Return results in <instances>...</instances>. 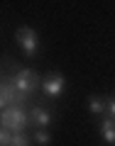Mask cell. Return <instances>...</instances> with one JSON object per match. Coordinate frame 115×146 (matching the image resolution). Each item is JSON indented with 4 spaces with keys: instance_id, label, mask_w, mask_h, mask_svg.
<instances>
[{
    "instance_id": "obj_5",
    "label": "cell",
    "mask_w": 115,
    "mask_h": 146,
    "mask_svg": "<svg viewBox=\"0 0 115 146\" xmlns=\"http://www.w3.org/2000/svg\"><path fill=\"white\" fill-rule=\"evenodd\" d=\"M64 85H66V80H64L61 73H49L47 78L42 80V90H44L47 98H59L64 93Z\"/></svg>"
},
{
    "instance_id": "obj_1",
    "label": "cell",
    "mask_w": 115,
    "mask_h": 146,
    "mask_svg": "<svg viewBox=\"0 0 115 146\" xmlns=\"http://www.w3.org/2000/svg\"><path fill=\"white\" fill-rule=\"evenodd\" d=\"M27 122H30V117H27L25 107H12L10 105V107H5L0 112V124L10 131H22L27 127Z\"/></svg>"
},
{
    "instance_id": "obj_8",
    "label": "cell",
    "mask_w": 115,
    "mask_h": 146,
    "mask_svg": "<svg viewBox=\"0 0 115 146\" xmlns=\"http://www.w3.org/2000/svg\"><path fill=\"white\" fill-rule=\"evenodd\" d=\"M88 110L93 112V115H105V100L91 98V100H88Z\"/></svg>"
},
{
    "instance_id": "obj_11",
    "label": "cell",
    "mask_w": 115,
    "mask_h": 146,
    "mask_svg": "<svg viewBox=\"0 0 115 146\" xmlns=\"http://www.w3.org/2000/svg\"><path fill=\"white\" fill-rule=\"evenodd\" d=\"M34 139H37V144L47 146L49 141H52V136H49V131H44V129H37V131H34Z\"/></svg>"
},
{
    "instance_id": "obj_10",
    "label": "cell",
    "mask_w": 115,
    "mask_h": 146,
    "mask_svg": "<svg viewBox=\"0 0 115 146\" xmlns=\"http://www.w3.org/2000/svg\"><path fill=\"white\" fill-rule=\"evenodd\" d=\"M12 134H15V131L5 129V127L0 124V146H10V141H12Z\"/></svg>"
},
{
    "instance_id": "obj_3",
    "label": "cell",
    "mask_w": 115,
    "mask_h": 146,
    "mask_svg": "<svg viewBox=\"0 0 115 146\" xmlns=\"http://www.w3.org/2000/svg\"><path fill=\"white\" fill-rule=\"evenodd\" d=\"M15 39H17V44L22 46V51H25L27 56H37V49H39V36H37V32L32 29V27H17Z\"/></svg>"
},
{
    "instance_id": "obj_4",
    "label": "cell",
    "mask_w": 115,
    "mask_h": 146,
    "mask_svg": "<svg viewBox=\"0 0 115 146\" xmlns=\"http://www.w3.org/2000/svg\"><path fill=\"white\" fill-rule=\"evenodd\" d=\"M0 98L7 102V107H22V105L27 102V98L30 95H25V93H20V90L12 85V80H5V78H0Z\"/></svg>"
},
{
    "instance_id": "obj_7",
    "label": "cell",
    "mask_w": 115,
    "mask_h": 146,
    "mask_svg": "<svg viewBox=\"0 0 115 146\" xmlns=\"http://www.w3.org/2000/svg\"><path fill=\"white\" fill-rule=\"evenodd\" d=\"M100 134H103V139L108 141V144H115V119H113V117L103 119V124H100Z\"/></svg>"
},
{
    "instance_id": "obj_13",
    "label": "cell",
    "mask_w": 115,
    "mask_h": 146,
    "mask_svg": "<svg viewBox=\"0 0 115 146\" xmlns=\"http://www.w3.org/2000/svg\"><path fill=\"white\" fill-rule=\"evenodd\" d=\"M5 107H7V102H5L3 98H0V110H5Z\"/></svg>"
},
{
    "instance_id": "obj_6",
    "label": "cell",
    "mask_w": 115,
    "mask_h": 146,
    "mask_svg": "<svg viewBox=\"0 0 115 146\" xmlns=\"http://www.w3.org/2000/svg\"><path fill=\"white\" fill-rule=\"evenodd\" d=\"M30 119H32V124H34V127L47 129L49 122H52V115H49L44 107H34V110H32V115H30Z\"/></svg>"
},
{
    "instance_id": "obj_12",
    "label": "cell",
    "mask_w": 115,
    "mask_h": 146,
    "mask_svg": "<svg viewBox=\"0 0 115 146\" xmlns=\"http://www.w3.org/2000/svg\"><path fill=\"white\" fill-rule=\"evenodd\" d=\"M105 112H108V115H110V117L115 119V95H113V98H108V100H105Z\"/></svg>"
},
{
    "instance_id": "obj_2",
    "label": "cell",
    "mask_w": 115,
    "mask_h": 146,
    "mask_svg": "<svg viewBox=\"0 0 115 146\" xmlns=\"http://www.w3.org/2000/svg\"><path fill=\"white\" fill-rule=\"evenodd\" d=\"M10 80H12V85H15L20 93H25V95H32L37 90V85H39V76H37V71H32V68H20Z\"/></svg>"
},
{
    "instance_id": "obj_9",
    "label": "cell",
    "mask_w": 115,
    "mask_h": 146,
    "mask_svg": "<svg viewBox=\"0 0 115 146\" xmlns=\"http://www.w3.org/2000/svg\"><path fill=\"white\" fill-rule=\"evenodd\" d=\"M10 146H30V139H27V134H22V131H15Z\"/></svg>"
}]
</instances>
